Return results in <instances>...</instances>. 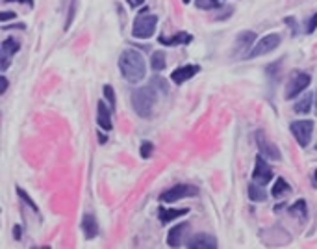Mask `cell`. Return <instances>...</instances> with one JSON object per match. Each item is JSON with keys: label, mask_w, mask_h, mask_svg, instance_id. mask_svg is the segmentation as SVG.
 Listing matches in <instances>:
<instances>
[{"label": "cell", "mask_w": 317, "mask_h": 249, "mask_svg": "<svg viewBox=\"0 0 317 249\" xmlns=\"http://www.w3.org/2000/svg\"><path fill=\"white\" fill-rule=\"evenodd\" d=\"M315 149H317V145H315Z\"/></svg>", "instance_id": "obj_39"}, {"label": "cell", "mask_w": 317, "mask_h": 249, "mask_svg": "<svg viewBox=\"0 0 317 249\" xmlns=\"http://www.w3.org/2000/svg\"><path fill=\"white\" fill-rule=\"evenodd\" d=\"M80 227H82L83 236H86L88 240H89V238H95V236L98 235V223H97V218H95V214H93V212H88V214H83Z\"/></svg>", "instance_id": "obj_15"}, {"label": "cell", "mask_w": 317, "mask_h": 249, "mask_svg": "<svg viewBox=\"0 0 317 249\" xmlns=\"http://www.w3.org/2000/svg\"><path fill=\"white\" fill-rule=\"evenodd\" d=\"M10 19H15L13 11H2V13H0V21H10Z\"/></svg>", "instance_id": "obj_30"}, {"label": "cell", "mask_w": 317, "mask_h": 249, "mask_svg": "<svg viewBox=\"0 0 317 249\" xmlns=\"http://www.w3.org/2000/svg\"><path fill=\"white\" fill-rule=\"evenodd\" d=\"M0 80H2V91H0V93L4 95L6 89H8V79H6V76H2V79H0Z\"/></svg>", "instance_id": "obj_31"}, {"label": "cell", "mask_w": 317, "mask_h": 249, "mask_svg": "<svg viewBox=\"0 0 317 249\" xmlns=\"http://www.w3.org/2000/svg\"><path fill=\"white\" fill-rule=\"evenodd\" d=\"M158 103V89L154 84L151 86H145V88H139L132 93V106L134 112L139 116V118H149L154 110Z\"/></svg>", "instance_id": "obj_2"}, {"label": "cell", "mask_w": 317, "mask_h": 249, "mask_svg": "<svg viewBox=\"0 0 317 249\" xmlns=\"http://www.w3.org/2000/svg\"><path fill=\"white\" fill-rule=\"evenodd\" d=\"M249 197H250V201H256V203H262V201L267 199V194H265L264 186L252 181V182H250V184H249Z\"/></svg>", "instance_id": "obj_21"}, {"label": "cell", "mask_w": 317, "mask_h": 249, "mask_svg": "<svg viewBox=\"0 0 317 249\" xmlns=\"http://www.w3.org/2000/svg\"><path fill=\"white\" fill-rule=\"evenodd\" d=\"M254 138H256V145H258V149H260V155H264L267 160H274V162L280 160V151H278V147L265 136L264 132L258 130L254 134Z\"/></svg>", "instance_id": "obj_9"}, {"label": "cell", "mask_w": 317, "mask_h": 249, "mask_svg": "<svg viewBox=\"0 0 317 249\" xmlns=\"http://www.w3.org/2000/svg\"><path fill=\"white\" fill-rule=\"evenodd\" d=\"M0 49H2V71H6V69L10 67V58L19 52L20 45L15 37H6V40L2 41V47H0Z\"/></svg>", "instance_id": "obj_12"}, {"label": "cell", "mask_w": 317, "mask_h": 249, "mask_svg": "<svg viewBox=\"0 0 317 249\" xmlns=\"http://www.w3.org/2000/svg\"><path fill=\"white\" fill-rule=\"evenodd\" d=\"M282 43V35L280 34H269L265 37L258 41V43L254 45L252 50L249 52V58H258V56H264V54L271 52L278 47V45Z\"/></svg>", "instance_id": "obj_6"}, {"label": "cell", "mask_w": 317, "mask_h": 249, "mask_svg": "<svg viewBox=\"0 0 317 249\" xmlns=\"http://www.w3.org/2000/svg\"><path fill=\"white\" fill-rule=\"evenodd\" d=\"M189 2H191V0H184V4H189Z\"/></svg>", "instance_id": "obj_38"}, {"label": "cell", "mask_w": 317, "mask_h": 249, "mask_svg": "<svg viewBox=\"0 0 317 249\" xmlns=\"http://www.w3.org/2000/svg\"><path fill=\"white\" fill-rule=\"evenodd\" d=\"M145 0H130V4H132V8H137V6H141Z\"/></svg>", "instance_id": "obj_34"}, {"label": "cell", "mask_w": 317, "mask_h": 249, "mask_svg": "<svg viewBox=\"0 0 317 249\" xmlns=\"http://www.w3.org/2000/svg\"><path fill=\"white\" fill-rule=\"evenodd\" d=\"M17 194H19V197H20V199L25 201L26 205H28V206H30V208L34 210V212H39V208H37V205H35L34 201H32V197H30V196H28V194H26V191H25V190H23V188H17Z\"/></svg>", "instance_id": "obj_25"}, {"label": "cell", "mask_w": 317, "mask_h": 249, "mask_svg": "<svg viewBox=\"0 0 317 249\" xmlns=\"http://www.w3.org/2000/svg\"><path fill=\"white\" fill-rule=\"evenodd\" d=\"M313 101H315V97H313L312 93H304L303 97L297 99V103H295V106H293V112L306 116V113L312 112V103Z\"/></svg>", "instance_id": "obj_17"}, {"label": "cell", "mask_w": 317, "mask_h": 249, "mask_svg": "<svg viewBox=\"0 0 317 249\" xmlns=\"http://www.w3.org/2000/svg\"><path fill=\"white\" fill-rule=\"evenodd\" d=\"M310 74L308 73H299L295 74L291 80H289V84L286 86V93H284V97H286V101H293V99L297 97V95H301V93L304 91V89L310 86Z\"/></svg>", "instance_id": "obj_7"}, {"label": "cell", "mask_w": 317, "mask_h": 249, "mask_svg": "<svg viewBox=\"0 0 317 249\" xmlns=\"http://www.w3.org/2000/svg\"><path fill=\"white\" fill-rule=\"evenodd\" d=\"M252 181L262 186L269 184V182L273 181V167L264 160V155H258V157H256V164H254V171H252Z\"/></svg>", "instance_id": "obj_8"}, {"label": "cell", "mask_w": 317, "mask_h": 249, "mask_svg": "<svg viewBox=\"0 0 317 249\" xmlns=\"http://www.w3.org/2000/svg\"><path fill=\"white\" fill-rule=\"evenodd\" d=\"M189 212L187 208H169V210H160V221L161 223H169L173 220H178L182 216Z\"/></svg>", "instance_id": "obj_19"}, {"label": "cell", "mask_w": 317, "mask_h": 249, "mask_svg": "<svg viewBox=\"0 0 317 249\" xmlns=\"http://www.w3.org/2000/svg\"><path fill=\"white\" fill-rule=\"evenodd\" d=\"M13 236H15L17 240H20V227H19V225H17V227L13 229Z\"/></svg>", "instance_id": "obj_33"}, {"label": "cell", "mask_w": 317, "mask_h": 249, "mask_svg": "<svg viewBox=\"0 0 317 249\" xmlns=\"http://www.w3.org/2000/svg\"><path fill=\"white\" fill-rule=\"evenodd\" d=\"M158 28V17L152 13L137 15L132 26V35L136 40H151Z\"/></svg>", "instance_id": "obj_3"}, {"label": "cell", "mask_w": 317, "mask_h": 249, "mask_svg": "<svg viewBox=\"0 0 317 249\" xmlns=\"http://www.w3.org/2000/svg\"><path fill=\"white\" fill-rule=\"evenodd\" d=\"M289 130H291L293 138L297 140V143L301 147H306L310 143V138H312L313 132V123L303 119V121H293L289 123Z\"/></svg>", "instance_id": "obj_5"}, {"label": "cell", "mask_w": 317, "mask_h": 249, "mask_svg": "<svg viewBox=\"0 0 317 249\" xmlns=\"http://www.w3.org/2000/svg\"><path fill=\"white\" fill-rule=\"evenodd\" d=\"M317 30V13L312 15V19L308 21V26H306V34H313Z\"/></svg>", "instance_id": "obj_28"}, {"label": "cell", "mask_w": 317, "mask_h": 249, "mask_svg": "<svg viewBox=\"0 0 317 249\" xmlns=\"http://www.w3.org/2000/svg\"><path fill=\"white\" fill-rule=\"evenodd\" d=\"M199 194L195 186L191 184H175L173 188L165 190L163 194L160 196V201L163 203H175V201H180V199H185V197H193Z\"/></svg>", "instance_id": "obj_4"}, {"label": "cell", "mask_w": 317, "mask_h": 249, "mask_svg": "<svg viewBox=\"0 0 317 249\" xmlns=\"http://www.w3.org/2000/svg\"><path fill=\"white\" fill-rule=\"evenodd\" d=\"M6 2H20V4H28V6L34 4V0H6Z\"/></svg>", "instance_id": "obj_32"}, {"label": "cell", "mask_w": 317, "mask_h": 249, "mask_svg": "<svg viewBox=\"0 0 317 249\" xmlns=\"http://www.w3.org/2000/svg\"><path fill=\"white\" fill-rule=\"evenodd\" d=\"M97 123H98V127L104 128V130H112V128H113L112 112H110V108H108L106 104H104V101H100V103H98Z\"/></svg>", "instance_id": "obj_16"}, {"label": "cell", "mask_w": 317, "mask_h": 249, "mask_svg": "<svg viewBox=\"0 0 317 249\" xmlns=\"http://www.w3.org/2000/svg\"><path fill=\"white\" fill-rule=\"evenodd\" d=\"M151 65H152L154 71H161V69H165V54L161 52V50H156V52L152 54Z\"/></svg>", "instance_id": "obj_23"}, {"label": "cell", "mask_w": 317, "mask_h": 249, "mask_svg": "<svg viewBox=\"0 0 317 249\" xmlns=\"http://www.w3.org/2000/svg\"><path fill=\"white\" fill-rule=\"evenodd\" d=\"M256 40V34L254 32H241V34L236 37V47H234V56L239 58H249V52L252 50V43Z\"/></svg>", "instance_id": "obj_10"}, {"label": "cell", "mask_w": 317, "mask_h": 249, "mask_svg": "<svg viewBox=\"0 0 317 249\" xmlns=\"http://www.w3.org/2000/svg\"><path fill=\"white\" fill-rule=\"evenodd\" d=\"M158 41L161 45H189L193 41V35L187 34V32H178L173 37H160Z\"/></svg>", "instance_id": "obj_18"}, {"label": "cell", "mask_w": 317, "mask_h": 249, "mask_svg": "<svg viewBox=\"0 0 317 249\" xmlns=\"http://www.w3.org/2000/svg\"><path fill=\"white\" fill-rule=\"evenodd\" d=\"M187 247L189 249H215L217 247V240L212 235H206V233H199V235L187 238Z\"/></svg>", "instance_id": "obj_11"}, {"label": "cell", "mask_w": 317, "mask_h": 249, "mask_svg": "<svg viewBox=\"0 0 317 249\" xmlns=\"http://www.w3.org/2000/svg\"><path fill=\"white\" fill-rule=\"evenodd\" d=\"M313 181H315V182H317V169H315V171H313Z\"/></svg>", "instance_id": "obj_36"}, {"label": "cell", "mask_w": 317, "mask_h": 249, "mask_svg": "<svg viewBox=\"0 0 317 249\" xmlns=\"http://www.w3.org/2000/svg\"><path fill=\"white\" fill-rule=\"evenodd\" d=\"M315 113H317V91H315Z\"/></svg>", "instance_id": "obj_37"}, {"label": "cell", "mask_w": 317, "mask_h": 249, "mask_svg": "<svg viewBox=\"0 0 317 249\" xmlns=\"http://www.w3.org/2000/svg\"><path fill=\"white\" fill-rule=\"evenodd\" d=\"M119 71L126 82H141L146 74V62L143 58V54L139 50H124L119 56Z\"/></svg>", "instance_id": "obj_1"}, {"label": "cell", "mask_w": 317, "mask_h": 249, "mask_svg": "<svg viewBox=\"0 0 317 249\" xmlns=\"http://www.w3.org/2000/svg\"><path fill=\"white\" fill-rule=\"evenodd\" d=\"M289 191H291V186L288 184V181L286 179H277V182L273 184V190H271V196L273 197H277V199H280V197H284V196H288Z\"/></svg>", "instance_id": "obj_20"}, {"label": "cell", "mask_w": 317, "mask_h": 249, "mask_svg": "<svg viewBox=\"0 0 317 249\" xmlns=\"http://www.w3.org/2000/svg\"><path fill=\"white\" fill-rule=\"evenodd\" d=\"M200 71V65H195V64H191V65H182V67L175 69L171 73V80L175 84H184L185 80H189L193 79L197 73Z\"/></svg>", "instance_id": "obj_13"}, {"label": "cell", "mask_w": 317, "mask_h": 249, "mask_svg": "<svg viewBox=\"0 0 317 249\" xmlns=\"http://www.w3.org/2000/svg\"><path fill=\"white\" fill-rule=\"evenodd\" d=\"M152 84H154V86H156V88L160 89V91L167 93V84H165V82H161V79H158V76H154V79H152Z\"/></svg>", "instance_id": "obj_29"}, {"label": "cell", "mask_w": 317, "mask_h": 249, "mask_svg": "<svg viewBox=\"0 0 317 249\" xmlns=\"http://www.w3.org/2000/svg\"><path fill=\"white\" fill-rule=\"evenodd\" d=\"M289 214L293 216H299L301 220H306V214H308V208H306V201L304 199H297V203H293L289 206Z\"/></svg>", "instance_id": "obj_22"}, {"label": "cell", "mask_w": 317, "mask_h": 249, "mask_svg": "<svg viewBox=\"0 0 317 249\" xmlns=\"http://www.w3.org/2000/svg\"><path fill=\"white\" fill-rule=\"evenodd\" d=\"M98 142H100V143H106V142H108V138L104 136L102 132H100V134H98Z\"/></svg>", "instance_id": "obj_35"}, {"label": "cell", "mask_w": 317, "mask_h": 249, "mask_svg": "<svg viewBox=\"0 0 317 249\" xmlns=\"http://www.w3.org/2000/svg\"><path fill=\"white\" fill-rule=\"evenodd\" d=\"M187 231H189V223L175 225V227L169 231V235H167V245H169V247H178V245H182Z\"/></svg>", "instance_id": "obj_14"}, {"label": "cell", "mask_w": 317, "mask_h": 249, "mask_svg": "<svg viewBox=\"0 0 317 249\" xmlns=\"http://www.w3.org/2000/svg\"><path fill=\"white\" fill-rule=\"evenodd\" d=\"M102 93H104V97H106V101L110 103V106H112V110L115 108V91H113V88L110 86V84H106L102 88Z\"/></svg>", "instance_id": "obj_26"}, {"label": "cell", "mask_w": 317, "mask_h": 249, "mask_svg": "<svg viewBox=\"0 0 317 249\" xmlns=\"http://www.w3.org/2000/svg\"><path fill=\"white\" fill-rule=\"evenodd\" d=\"M152 151H154V145H152L151 142H143L141 143V149H139V155H141V158H149L152 155Z\"/></svg>", "instance_id": "obj_27"}, {"label": "cell", "mask_w": 317, "mask_h": 249, "mask_svg": "<svg viewBox=\"0 0 317 249\" xmlns=\"http://www.w3.org/2000/svg\"><path fill=\"white\" fill-rule=\"evenodd\" d=\"M195 6L200 10H215L219 8V0H195Z\"/></svg>", "instance_id": "obj_24"}]
</instances>
